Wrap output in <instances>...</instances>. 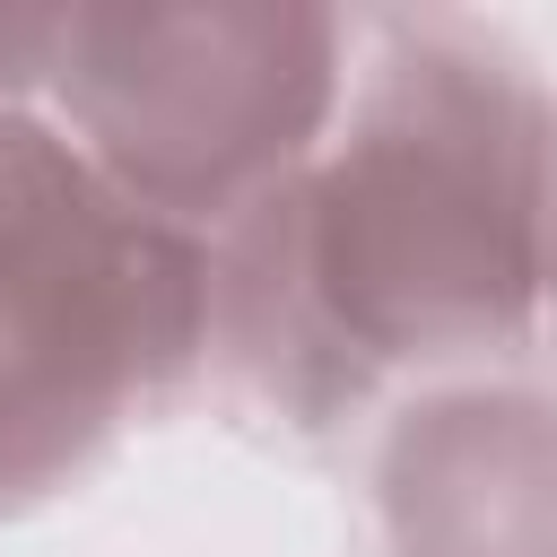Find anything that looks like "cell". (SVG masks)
Returning a JSON list of instances; mask_svg holds the SVG:
<instances>
[{
  "instance_id": "cell-6",
  "label": "cell",
  "mask_w": 557,
  "mask_h": 557,
  "mask_svg": "<svg viewBox=\"0 0 557 557\" xmlns=\"http://www.w3.org/2000/svg\"><path fill=\"white\" fill-rule=\"evenodd\" d=\"M540 366L557 374V226H548V313H540Z\"/></svg>"
},
{
  "instance_id": "cell-2",
  "label": "cell",
  "mask_w": 557,
  "mask_h": 557,
  "mask_svg": "<svg viewBox=\"0 0 557 557\" xmlns=\"http://www.w3.org/2000/svg\"><path fill=\"white\" fill-rule=\"evenodd\" d=\"M209 392V244L131 209L52 113H0V522Z\"/></svg>"
},
{
  "instance_id": "cell-3",
  "label": "cell",
  "mask_w": 557,
  "mask_h": 557,
  "mask_svg": "<svg viewBox=\"0 0 557 557\" xmlns=\"http://www.w3.org/2000/svg\"><path fill=\"white\" fill-rule=\"evenodd\" d=\"M357 9L313 0H122L61 9L44 113L148 218L226 235L331 131Z\"/></svg>"
},
{
  "instance_id": "cell-1",
  "label": "cell",
  "mask_w": 557,
  "mask_h": 557,
  "mask_svg": "<svg viewBox=\"0 0 557 557\" xmlns=\"http://www.w3.org/2000/svg\"><path fill=\"white\" fill-rule=\"evenodd\" d=\"M557 87L470 9H357L322 148L209 235V400L296 453L444 374L540 357Z\"/></svg>"
},
{
  "instance_id": "cell-4",
  "label": "cell",
  "mask_w": 557,
  "mask_h": 557,
  "mask_svg": "<svg viewBox=\"0 0 557 557\" xmlns=\"http://www.w3.org/2000/svg\"><path fill=\"white\" fill-rule=\"evenodd\" d=\"M357 479L374 557H557V374L522 357L400 392Z\"/></svg>"
},
{
  "instance_id": "cell-5",
  "label": "cell",
  "mask_w": 557,
  "mask_h": 557,
  "mask_svg": "<svg viewBox=\"0 0 557 557\" xmlns=\"http://www.w3.org/2000/svg\"><path fill=\"white\" fill-rule=\"evenodd\" d=\"M52 52H61V9H0V113H44L52 87Z\"/></svg>"
}]
</instances>
